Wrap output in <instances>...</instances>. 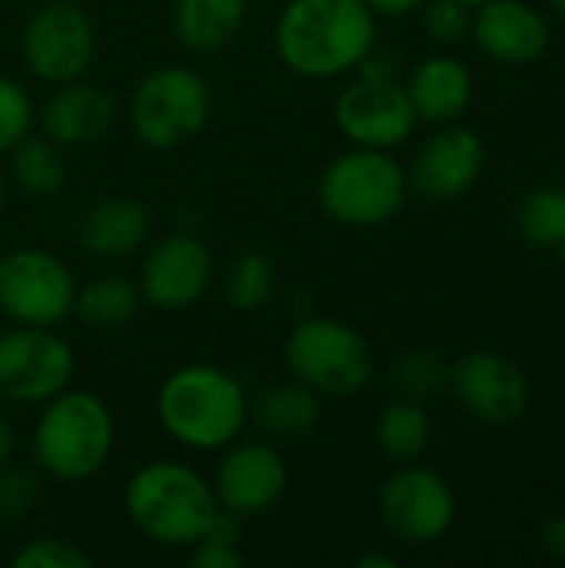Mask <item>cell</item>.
Here are the masks:
<instances>
[{"label":"cell","mask_w":565,"mask_h":568,"mask_svg":"<svg viewBox=\"0 0 565 568\" xmlns=\"http://www.w3.org/2000/svg\"><path fill=\"white\" fill-rule=\"evenodd\" d=\"M386 529L410 546L440 542L456 523V496L450 483L426 466H403L380 493Z\"/></svg>","instance_id":"obj_10"},{"label":"cell","mask_w":565,"mask_h":568,"mask_svg":"<svg viewBox=\"0 0 565 568\" xmlns=\"http://www.w3.org/2000/svg\"><path fill=\"white\" fill-rule=\"evenodd\" d=\"M543 549L556 559L565 562V513H556L546 526H543Z\"/></svg>","instance_id":"obj_35"},{"label":"cell","mask_w":565,"mask_h":568,"mask_svg":"<svg viewBox=\"0 0 565 568\" xmlns=\"http://www.w3.org/2000/svg\"><path fill=\"white\" fill-rule=\"evenodd\" d=\"M549 3H553V10H556V13L565 20V0H549Z\"/></svg>","instance_id":"obj_39"},{"label":"cell","mask_w":565,"mask_h":568,"mask_svg":"<svg viewBox=\"0 0 565 568\" xmlns=\"http://www.w3.org/2000/svg\"><path fill=\"white\" fill-rule=\"evenodd\" d=\"M137 310H140V290L123 276H97L73 296V313L97 329L127 326L137 316Z\"/></svg>","instance_id":"obj_23"},{"label":"cell","mask_w":565,"mask_h":568,"mask_svg":"<svg viewBox=\"0 0 565 568\" xmlns=\"http://www.w3.org/2000/svg\"><path fill=\"white\" fill-rule=\"evenodd\" d=\"M376 43V13L363 0H290L276 23L280 60L303 77H340Z\"/></svg>","instance_id":"obj_1"},{"label":"cell","mask_w":565,"mask_h":568,"mask_svg":"<svg viewBox=\"0 0 565 568\" xmlns=\"http://www.w3.org/2000/svg\"><path fill=\"white\" fill-rule=\"evenodd\" d=\"M516 230L533 246H556L565 240V190L539 186L526 193L516 210Z\"/></svg>","instance_id":"obj_26"},{"label":"cell","mask_w":565,"mask_h":568,"mask_svg":"<svg viewBox=\"0 0 565 568\" xmlns=\"http://www.w3.org/2000/svg\"><path fill=\"white\" fill-rule=\"evenodd\" d=\"M13 449H17L13 429H10V423H7V419L0 416V466H7V463H10Z\"/></svg>","instance_id":"obj_37"},{"label":"cell","mask_w":565,"mask_h":568,"mask_svg":"<svg viewBox=\"0 0 565 568\" xmlns=\"http://www.w3.org/2000/svg\"><path fill=\"white\" fill-rule=\"evenodd\" d=\"M40 476L27 466H0V523H20L40 503Z\"/></svg>","instance_id":"obj_29"},{"label":"cell","mask_w":565,"mask_h":568,"mask_svg":"<svg viewBox=\"0 0 565 568\" xmlns=\"http://www.w3.org/2000/svg\"><path fill=\"white\" fill-rule=\"evenodd\" d=\"M113 449V416L93 393H57L33 429L37 466L63 483L90 479Z\"/></svg>","instance_id":"obj_4"},{"label":"cell","mask_w":565,"mask_h":568,"mask_svg":"<svg viewBox=\"0 0 565 568\" xmlns=\"http://www.w3.org/2000/svg\"><path fill=\"white\" fill-rule=\"evenodd\" d=\"M190 566L193 568H240L243 566V552L236 549V539L206 532L193 552H190Z\"/></svg>","instance_id":"obj_33"},{"label":"cell","mask_w":565,"mask_h":568,"mask_svg":"<svg viewBox=\"0 0 565 568\" xmlns=\"http://www.w3.org/2000/svg\"><path fill=\"white\" fill-rule=\"evenodd\" d=\"M10 150H13L10 170H13V180L20 183V190H27L33 196H50V193H57L63 186L67 163H63V156H60L53 140L27 133Z\"/></svg>","instance_id":"obj_25"},{"label":"cell","mask_w":565,"mask_h":568,"mask_svg":"<svg viewBox=\"0 0 565 568\" xmlns=\"http://www.w3.org/2000/svg\"><path fill=\"white\" fill-rule=\"evenodd\" d=\"M223 290H226V303H230L233 310H243V313L260 310V306L273 296V290H276L273 263H270L263 253H256V250L240 253V256L233 260V266L226 270Z\"/></svg>","instance_id":"obj_27"},{"label":"cell","mask_w":565,"mask_h":568,"mask_svg":"<svg viewBox=\"0 0 565 568\" xmlns=\"http://www.w3.org/2000/svg\"><path fill=\"white\" fill-rule=\"evenodd\" d=\"M213 110L210 83L190 67L153 70L130 100L133 133L153 150H173L193 140Z\"/></svg>","instance_id":"obj_7"},{"label":"cell","mask_w":565,"mask_h":568,"mask_svg":"<svg viewBox=\"0 0 565 568\" xmlns=\"http://www.w3.org/2000/svg\"><path fill=\"white\" fill-rule=\"evenodd\" d=\"M406 190L410 180L386 150L356 146L323 170L320 203L336 223L363 230L390 223L403 210Z\"/></svg>","instance_id":"obj_5"},{"label":"cell","mask_w":565,"mask_h":568,"mask_svg":"<svg viewBox=\"0 0 565 568\" xmlns=\"http://www.w3.org/2000/svg\"><path fill=\"white\" fill-rule=\"evenodd\" d=\"M473 37L480 50L500 63H533L549 50V20L526 0H490L476 7Z\"/></svg>","instance_id":"obj_17"},{"label":"cell","mask_w":565,"mask_h":568,"mask_svg":"<svg viewBox=\"0 0 565 568\" xmlns=\"http://www.w3.org/2000/svg\"><path fill=\"white\" fill-rule=\"evenodd\" d=\"M353 70H360L363 80H396V63H393V57H390L386 50H376V43L363 53V60H360Z\"/></svg>","instance_id":"obj_34"},{"label":"cell","mask_w":565,"mask_h":568,"mask_svg":"<svg viewBox=\"0 0 565 568\" xmlns=\"http://www.w3.org/2000/svg\"><path fill=\"white\" fill-rule=\"evenodd\" d=\"M356 568H396V559H393V556H376V552H370V556L356 559Z\"/></svg>","instance_id":"obj_38"},{"label":"cell","mask_w":565,"mask_h":568,"mask_svg":"<svg viewBox=\"0 0 565 568\" xmlns=\"http://www.w3.org/2000/svg\"><path fill=\"white\" fill-rule=\"evenodd\" d=\"M246 23V0H176L173 30L193 53H216Z\"/></svg>","instance_id":"obj_21"},{"label":"cell","mask_w":565,"mask_h":568,"mask_svg":"<svg viewBox=\"0 0 565 568\" xmlns=\"http://www.w3.org/2000/svg\"><path fill=\"white\" fill-rule=\"evenodd\" d=\"M113 116H117V106L107 90L70 80V83H60V90L47 97L40 110V126H43V136L53 140L57 146H90L110 133Z\"/></svg>","instance_id":"obj_18"},{"label":"cell","mask_w":565,"mask_h":568,"mask_svg":"<svg viewBox=\"0 0 565 568\" xmlns=\"http://www.w3.org/2000/svg\"><path fill=\"white\" fill-rule=\"evenodd\" d=\"M93 23L70 0H50L23 27V60L33 77L47 83L80 80L93 57Z\"/></svg>","instance_id":"obj_11"},{"label":"cell","mask_w":565,"mask_h":568,"mask_svg":"<svg viewBox=\"0 0 565 568\" xmlns=\"http://www.w3.org/2000/svg\"><path fill=\"white\" fill-rule=\"evenodd\" d=\"M250 413L263 433L280 436V439H296L320 423L323 409H320V393L296 379V383H283V386L266 389L250 406Z\"/></svg>","instance_id":"obj_22"},{"label":"cell","mask_w":565,"mask_h":568,"mask_svg":"<svg viewBox=\"0 0 565 568\" xmlns=\"http://www.w3.org/2000/svg\"><path fill=\"white\" fill-rule=\"evenodd\" d=\"M213 280V256L210 250L190 236V233H176L160 240L140 270V296L147 303H153L157 310H186L193 306Z\"/></svg>","instance_id":"obj_15"},{"label":"cell","mask_w":565,"mask_h":568,"mask_svg":"<svg viewBox=\"0 0 565 568\" xmlns=\"http://www.w3.org/2000/svg\"><path fill=\"white\" fill-rule=\"evenodd\" d=\"M30 126H33L30 93L17 80L0 77V153L10 150L17 140H23Z\"/></svg>","instance_id":"obj_30"},{"label":"cell","mask_w":565,"mask_h":568,"mask_svg":"<svg viewBox=\"0 0 565 568\" xmlns=\"http://www.w3.org/2000/svg\"><path fill=\"white\" fill-rule=\"evenodd\" d=\"M0 210H3V173H0Z\"/></svg>","instance_id":"obj_42"},{"label":"cell","mask_w":565,"mask_h":568,"mask_svg":"<svg viewBox=\"0 0 565 568\" xmlns=\"http://www.w3.org/2000/svg\"><path fill=\"white\" fill-rule=\"evenodd\" d=\"M286 489V466L280 453L266 443H243L223 456L216 466V503L220 509L250 519L280 503Z\"/></svg>","instance_id":"obj_16"},{"label":"cell","mask_w":565,"mask_h":568,"mask_svg":"<svg viewBox=\"0 0 565 568\" xmlns=\"http://www.w3.org/2000/svg\"><path fill=\"white\" fill-rule=\"evenodd\" d=\"M77 283L47 250L0 256V313L17 326H53L73 310Z\"/></svg>","instance_id":"obj_8"},{"label":"cell","mask_w":565,"mask_h":568,"mask_svg":"<svg viewBox=\"0 0 565 568\" xmlns=\"http://www.w3.org/2000/svg\"><path fill=\"white\" fill-rule=\"evenodd\" d=\"M13 568H90L93 559L67 539H33L13 559Z\"/></svg>","instance_id":"obj_31"},{"label":"cell","mask_w":565,"mask_h":568,"mask_svg":"<svg viewBox=\"0 0 565 568\" xmlns=\"http://www.w3.org/2000/svg\"><path fill=\"white\" fill-rule=\"evenodd\" d=\"M157 413L176 443L210 453L243 433L250 403L230 373L216 366H183L160 386Z\"/></svg>","instance_id":"obj_3"},{"label":"cell","mask_w":565,"mask_h":568,"mask_svg":"<svg viewBox=\"0 0 565 568\" xmlns=\"http://www.w3.org/2000/svg\"><path fill=\"white\" fill-rule=\"evenodd\" d=\"M336 126L356 146L390 150L413 133L416 110L406 87H400L396 80L360 77L336 97Z\"/></svg>","instance_id":"obj_12"},{"label":"cell","mask_w":565,"mask_h":568,"mask_svg":"<svg viewBox=\"0 0 565 568\" xmlns=\"http://www.w3.org/2000/svg\"><path fill=\"white\" fill-rule=\"evenodd\" d=\"M73 369V349L50 326L0 333V399L47 403L70 386Z\"/></svg>","instance_id":"obj_9"},{"label":"cell","mask_w":565,"mask_h":568,"mask_svg":"<svg viewBox=\"0 0 565 568\" xmlns=\"http://www.w3.org/2000/svg\"><path fill=\"white\" fill-rule=\"evenodd\" d=\"M150 233V213L130 196H107L80 220V243L100 260L130 256Z\"/></svg>","instance_id":"obj_20"},{"label":"cell","mask_w":565,"mask_h":568,"mask_svg":"<svg viewBox=\"0 0 565 568\" xmlns=\"http://www.w3.org/2000/svg\"><path fill=\"white\" fill-rule=\"evenodd\" d=\"M123 506L137 532L176 549L196 546L220 516L213 486L200 473L173 459L137 469V476L127 483Z\"/></svg>","instance_id":"obj_2"},{"label":"cell","mask_w":565,"mask_h":568,"mask_svg":"<svg viewBox=\"0 0 565 568\" xmlns=\"http://www.w3.org/2000/svg\"><path fill=\"white\" fill-rule=\"evenodd\" d=\"M483 166H486V146L480 133L470 126L443 123V130L420 146L406 180L423 200L446 203L473 190Z\"/></svg>","instance_id":"obj_14"},{"label":"cell","mask_w":565,"mask_h":568,"mask_svg":"<svg viewBox=\"0 0 565 568\" xmlns=\"http://www.w3.org/2000/svg\"><path fill=\"white\" fill-rule=\"evenodd\" d=\"M450 386L456 399L483 423L506 426L516 423L526 406H529V379L526 373L503 353L493 349H476L466 353L453 373Z\"/></svg>","instance_id":"obj_13"},{"label":"cell","mask_w":565,"mask_h":568,"mask_svg":"<svg viewBox=\"0 0 565 568\" xmlns=\"http://www.w3.org/2000/svg\"><path fill=\"white\" fill-rule=\"evenodd\" d=\"M450 373L453 366H446L436 353L410 349L393 363V386L406 399H426L450 386Z\"/></svg>","instance_id":"obj_28"},{"label":"cell","mask_w":565,"mask_h":568,"mask_svg":"<svg viewBox=\"0 0 565 568\" xmlns=\"http://www.w3.org/2000/svg\"><path fill=\"white\" fill-rule=\"evenodd\" d=\"M473 7L463 3V0H430L426 10H423V30L430 33L433 43H456L470 33L473 27Z\"/></svg>","instance_id":"obj_32"},{"label":"cell","mask_w":565,"mask_h":568,"mask_svg":"<svg viewBox=\"0 0 565 568\" xmlns=\"http://www.w3.org/2000/svg\"><path fill=\"white\" fill-rule=\"evenodd\" d=\"M463 3H470V7L476 10V7H483V3H490V0H463Z\"/></svg>","instance_id":"obj_41"},{"label":"cell","mask_w":565,"mask_h":568,"mask_svg":"<svg viewBox=\"0 0 565 568\" xmlns=\"http://www.w3.org/2000/svg\"><path fill=\"white\" fill-rule=\"evenodd\" d=\"M556 253H559V260H563V266H565V240H559V243H556Z\"/></svg>","instance_id":"obj_40"},{"label":"cell","mask_w":565,"mask_h":568,"mask_svg":"<svg viewBox=\"0 0 565 568\" xmlns=\"http://www.w3.org/2000/svg\"><path fill=\"white\" fill-rule=\"evenodd\" d=\"M290 373L320 396H350L373 376L370 343L340 320H303L286 339Z\"/></svg>","instance_id":"obj_6"},{"label":"cell","mask_w":565,"mask_h":568,"mask_svg":"<svg viewBox=\"0 0 565 568\" xmlns=\"http://www.w3.org/2000/svg\"><path fill=\"white\" fill-rule=\"evenodd\" d=\"M406 93L416 110V120L443 126L463 116V110L470 106L473 77L456 57H430L413 70Z\"/></svg>","instance_id":"obj_19"},{"label":"cell","mask_w":565,"mask_h":568,"mask_svg":"<svg viewBox=\"0 0 565 568\" xmlns=\"http://www.w3.org/2000/svg\"><path fill=\"white\" fill-rule=\"evenodd\" d=\"M376 443L396 463H413L430 446V416L420 399H393L376 419Z\"/></svg>","instance_id":"obj_24"},{"label":"cell","mask_w":565,"mask_h":568,"mask_svg":"<svg viewBox=\"0 0 565 568\" xmlns=\"http://www.w3.org/2000/svg\"><path fill=\"white\" fill-rule=\"evenodd\" d=\"M376 17H406L416 7H423V0H363Z\"/></svg>","instance_id":"obj_36"}]
</instances>
